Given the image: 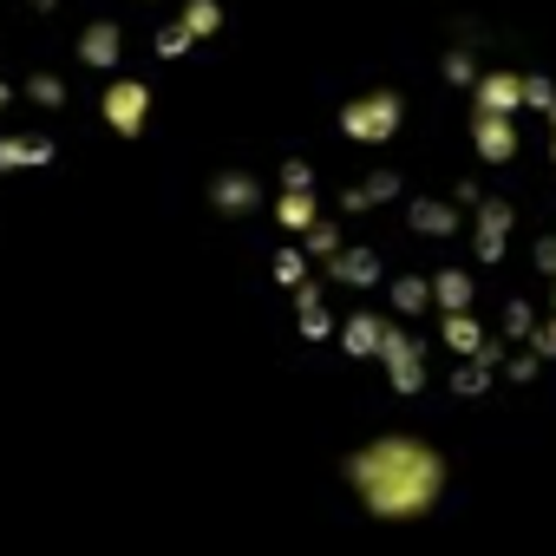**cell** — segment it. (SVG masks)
Segmentation results:
<instances>
[{
  "mask_svg": "<svg viewBox=\"0 0 556 556\" xmlns=\"http://www.w3.org/2000/svg\"><path fill=\"white\" fill-rule=\"evenodd\" d=\"M249 242L295 341L393 400L556 380V79L445 53L328 99L262 157Z\"/></svg>",
  "mask_w": 556,
  "mask_h": 556,
  "instance_id": "1",
  "label": "cell"
},
{
  "mask_svg": "<svg viewBox=\"0 0 556 556\" xmlns=\"http://www.w3.org/2000/svg\"><path fill=\"white\" fill-rule=\"evenodd\" d=\"M216 27L223 0H0V184L144 125Z\"/></svg>",
  "mask_w": 556,
  "mask_h": 556,
  "instance_id": "2",
  "label": "cell"
}]
</instances>
